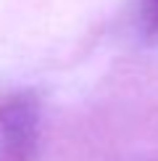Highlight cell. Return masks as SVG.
<instances>
[{
  "label": "cell",
  "mask_w": 158,
  "mask_h": 161,
  "mask_svg": "<svg viewBox=\"0 0 158 161\" xmlns=\"http://www.w3.org/2000/svg\"><path fill=\"white\" fill-rule=\"evenodd\" d=\"M37 135V108L32 100H11L0 108V161H24Z\"/></svg>",
  "instance_id": "obj_1"
}]
</instances>
